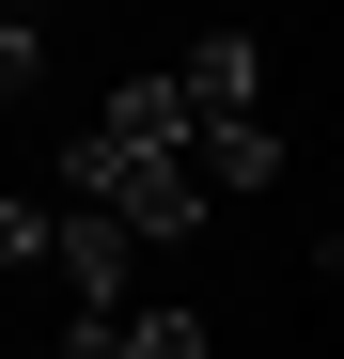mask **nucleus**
<instances>
[{
  "instance_id": "1",
  "label": "nucleus",
  "mask_w": 344,
  "mask_h": 359,
  "mask_svg": "<svg viewBox=\"0 0 344 359\" xmlns=\"http://www.w3.org/2000/svg\"><path fill=\"white\" fill-rule=\"evenodd\" d=\"M63 203L126 219L141 250H188V234L219 219L204 156H188V109H172V63H157V79H110V109H94V126L63 141Z\"/></svg>"
},
{
  "instance_id": "2",
  "label": "nucleus",
  "mask_w": 344,
  "mask_h": 359,
  "mask_svg": "<svg viewBox=\"0 0 344 359\" xmlns=\"http://www.w3.org/2000/svg\"><path fill=\"white\" fill-rule=\"evenodd\" d=\"M172 109H188V156L219 203L282 188V126H266V47L251 32H188V63H172Z\"/></svg>"
},
{
  "instance_id": "3",
  "label": "nucleus",
  "mask_w": 344,
  "mask_h": 359,
  "mask_svg": "<svg viewBox=\"0 0 344 359\" xmlns=\"http://www.w3.org/2000/svg\"><path fill=\"white\" fill-rule=\"evenodd\" d=\"M47 266H63V313H110V297L141 281V234L94 219V203H63V219H47Z\"/></svg>"
},
{
  "instance_id": "4",
  "label": "nucleus",
  "mask_w": 344,
  "mask_h": 359,
  "mask_svg": "<svg viewBox=\"0 0 344 359\" xmlns=\"http://www.w3.org/2000/svg\"><path fill=\"white\" fill-rule=\"evenodd\" d=\"M47 79V0H0V109Z\"/></svg>"
},
{
  "instance_id": "5",
  "label": "nucleus",
  "mask_w": 344,
  "mask_h": 359,
  "mask_svg": "<svg viewBox=\"0 0 344 359\" xmlns=\"http://www.w3.org/2000/svg\"><path fill=\"white\" fill-rule=\"evenodd\" d=\"M47 219H63L47 188H0V266H47Z\"/></svg>"
}]
</instances>
